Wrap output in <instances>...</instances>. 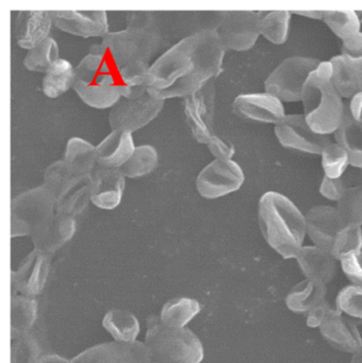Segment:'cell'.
Masks as SVG:
<instances>
[{"label":"cell","instance_id":"6da1fadb","mask_svg":"<svg viewBox=\"0 0 362 363\" xmlns=\"http://www.w3.org/2000/svg\"><path fill=\"white\" fill-rule=\"evenodd\" d=\"M225 48L214 29L181 40L149 67L146 86L159 99L189 97L223 71Z\"/></svg>","mask_w":362,"mask_h":363},{"label":"cell","instance_id":"cb8c5ba5","mask_svg":"<svg viewBox=\"0 0 362 363\" xmlns=\"http://www.w3.org/2000/svg\"><path fill=\"white\" fill-rule=\"evenodd\" d=\"M132 135L123 130L112 131L96 146V162L106 169H119L133 154Z\"/></svg>","mask_w":362,"mask_h":363},{"label":"cell","instance_id":"8fae6325","mask_svg":"<svg viewBox=\"0 0 362 363\" xmlns=\"http://www.w3.org/2000/svg\"><path fill=\"white\" fill-rule=\"evenodd\" d=\"M244 182L242 169L232 160L215 159L196 179V190L206 199H216L236 192Z\"/></svg>","mask_w":362,"mask_h":363},{"label":"cell","instance_id":"2e32d148","mask_svg":"<svg viewBox=\"0 0 362 363\" xmlns=\"http://www.w3.org/2000/svg\"><path fill=\"white\" fill-rule=\"evenodd\" d=\"M53 24L63 33L77 37L96 38L109 35L104 11H49Z\"/></svg>","mask_w":362,"mask_h":363},{"label":"cell","instance_id":"74e56055","mask_svg":"<svg viewBox=\"0 0 362 363\" xmlns=\"http://www.w3.org/2000/svg\"><path fill=\"white\" fill-rule=\"evenodd\" d=\"M336 211L343 225H362V186L346 189L338 201Z\"/></svg>","mask_w":362,"mask_h":363},{"label":"cell","instance_id":"7bdbcfd3","mask_svg":"<svg viewBox=\"0 0 362 363\" xmlns=\"http://www.w3.org/2000/svg\"><path fill=\"white\" fill-rule=\"evenodd\" d=\"M336 309L349 318L362 320V286H347L339 292Z\"/></svg>","mask_w":362,"mask_h":363},{"label":"cell","instance_id":"4fadbf2b","mask_svg":"<svg viewBox=\"0 0 362 363\" xmlns=\"http://www.w3.org/2000/svg\"><path fill=\"white\" fill-rule=\"evenodd\" d=\"M148 348L142 342H106L87 348L72 363H151Z\"/></svg>","mask_w":362,"mask_h":363},{"label":"cell","instance_id":"ac0fdd59","mask_svg":"<svg viewBox=\"0 0 362 363\" xmlns=\"http://www.w3.org/2000/svg\"><path fill=\"white\" fill-rule=\"evenodd\" d=\"M305 220L309 239L317 247L330 252L336 235L344 227L336 208L315 206L307 212Z\"/></svg>","mask_w":362,"mask_h":363},{"label":"cell","instance_id":"484cf974","mask_svg":"<svg viewBox=\"0 0 362 363\" xmlns=\"http://www.w3.org/2000/svg\"><path fill=\"white\" fill-rule=\"evenodd\" d=\"M327 284L315 280L305 279L298 282L287 293L285 305L290 311L306 315L315 306L326 301Z\"/></svg>","mask_w":362,"mask_h":363},{"label":"cell","instance_id":"30bf717a","mask_svg":"<svg viewBox=\"0 0 362 363\" xmlns=\"http://www.w3.org/2000/svg\"><path fill=\"white\" fill-rule=\"evenodd\" d=\"M259 12L224 11L214 30L225 50L245 52L253 48L260 35Z\"/></svg>","mask_w":362,"mask_h":363},{"label":"cell","instance_id":"c3c4849f","mask_svg":"<svg viewBox=\"0 0 362 363\" xmlns=\"http://www.w3.org/2000/svg\"><path fill=\"white\" fill-rule=\"evenodd\" d=\"M342 55L351 59L362 58V33L349 38L343 41Z\"/></svg>","mask_w":362,"mask_h":363},{"label":"cell","instance_id":"ab89813d","mask_svg":"<svg viewBox=\"0 0 362 363\" xmlns=\"http://www.w3.org/2000/svg\"><path fill=\"white\" fill-rule=\"evenodd\" d=\"M362 247V229L358 225H347L341 229L332 244L331 252L336 261L353 252H360Z\"/></svg>","mask_w":362,"mask_h":363},{"label":"cell","instance_id":"4dcf8cb0","mask_svg":"<svg viewBox=\"0 0 362 363\" xmlns=\"http://www.w3.org/2000/svg\"><path fill=\"white\" fill-rule=\"evenodd\" d=\"M76 77V69L72 63L59 59L45 73L43 79V92L49 99H57L72 88Z\"/></svg>","mask_w":362,"mask_h":363},{"label":"cell","instance_id":"ba28073f","mask_svg":"<svg viewBox=\"0 0 362 363\" xmlns=\"http://www.w3.org/2000/svg\"><path fill=\"white\" fill-rule=\"evenodd\" d=\"M55 212V199L44 186L17 195L11 205V238L31 235Z\"/></svg>","mask_w":362,"mask_h":363},{"label":"cell","instance_id":"bcb514c9","mask_svg":"<svg viewBox=\"0 0 362 363\" xmlns=\"http://www.w3.org/2000/svg\"><path fill=\"white\" fill-rule=\"evenodd\" d=\"M334 308L327 301H322L306 314V325L309 328H319L324 320Z\"/></svg>","mask_w":362,"mask_h":363},{"label":"cell","instance_id":"d6a6232c","mask_svg":"<svg viewBox=\"0 0 362 363\" xmlns=\"http://www.w3.org/2000/svg\"><path fill=\"white\" fill-rule=\"evenodd\" d=\"M102 326L119 342H134L140 333L138 318L125 310L109 311L104 315Z\"/></svg>","mask_w":362,"mask_h":363},{"label":"cell","instance_id":"1f68e13d","mask_svg":"<svg viewBox=\"0 0 362 363\" xmlns=\"http://www.w3.org/2000/svg\"><path fill=\"white\" fill-rule=\"evenodd\" d=\"M199 303L187 297H178L168 301L162 308L160 320L165 326L185 328L200 312Z\"/></svg>","mask_w":362,"mask_h":363},{"label":"cell","instance_id":"f5cc1de1","mask_svg":"<svg viewBox=\"0 0 362 363\" xmlns=\"http://www.w3.org/2000/svg\"><path fill=\"white\" fill-rule=\"evenodd\" d=\"M351 363H362V346L357 352H353V356H351Z\"/></svg>","mask_w":362,"mask_h":363},{"label":"cell","instance_id":"f907efd6","mask_svg":"<svg viewBox=\"0 0 362 363\" xmlns=\"http://www.w3.org/2000/svg\"><path fill=\"white\" fill-rule=\"evenodd\" d=\"M38 363H72V360H68L57 354H44Z\"/></svg>","mask_w":362,"mask_h":363},{"label":"cell","instance_id":"8992f818","mask_svg":"<svg viewBox=\"0 0 362 363\" xmlns=\"http://www.w3.org/2000/svg\"><path fill=\"white\" fill-rule=\"evenodd\" d=\"M146 326L145 345L148 348L153 362H202L204 347L197 335L189 328L165 326L157 315L149 316Z\"/></svg>","mask_w":362,"mask_h":363},{"label":"cell","instance_id":"836d02e7","mask_svg":"<svg viewBox=\"0 0 362 363\" xmlns=\"http://www.w3.org/2000/svg\"><path fill=\"white\" fill-rule=\"evenodd\" d=\"M260 35L273 44L285 43L289 33V23L291 13L289 11H273L268 13L259 12Z\"/></svg>","mask_w":362,"mask_h":363},{"label":"cell","instance_id":"e575fe53","mask_svg":"<svg viewBox=\"0 0 362 363\" xmlns=\"http://www.w3.org/2000/svg\"><path fill=\"white\" fill-rule=\"evenodd\" d=\"M158 161L159 157L155 147L141 145L136 147L129 160L119 169L127 178L143 177L157 167Z\"/></svg>","mask_w":362,"mask_h":363},{"label":"cell","instance_id":"7402d4cb","mask_svg":"<svg viewBox=\"0 0 362 363\" xmlns=\"http://www.w3.org/2000/svg\"><path fill=\"white\" fill-rule=\"evenodd\" d=\"M49 11H21L14 23L17 45L31 50L48 39L53 26Z\"/></svg>","mask_w":362,"mask_h":363},{"label":"cell","instance_id":"f35d334b","mask_svg":"<svg viewBox=\"0 0 362 363\" xmlns=\"http://www.w3.org/2000/svg\"><path fill=\"white\" fill-rule=\"evenodd\" d=\"M323 21L342 41L360 33V21L353 11H324Z\"/></svg>","mask_w":362,"mask_h":363},{"label":"cell","instance_id":"816d5d0a","mask_svg":"<svg viewBox=\"0 0 362 363\" xmlns=\"http://www.w3.org/2000/svg\"><path fill=\"white\" fill-rule=\"evenodd\" d=\"M294 13L298 16H306V18H313V20L323 21L324 11H296Z\"/></svg>","mask_w":362,"mask_h":363},{"label":"cell","instance_id":"d6986e66","mask_svg":"<svg viewBox=\"0 0 362 363\" xmlns=\"http://www.w3.org/2000/svg\"><path fill=\"white\" fill-rule=\"evenodd\" d=\"M319 329L323 339L340 352L353 354L362 346L357 325L336 308L328 313Z\"/></svg>","mask_w":362,"mask_h":363},{"label":"cell","instance_id":"e0dca14e","mask_svg":"<svg viewBox=\"0 0 362 363\" xmlns=\"http://www.w3.org/2000/svg\"><path fill=\"white\" fill-rule=\"evenodd\" d=\"M75 233V218L55 212L40 223L30 237L33 242L34 250L53 257L57 250L74 237Z\"/></svg>","mask_w":362,"mask_h":363},{"label":"cell","instance_id":"f6af8a7d","mask_svg":"<svg viewBox=\"0 0 362 363\" xmlns=\"http://www.w3.org/2000/svg\"><path fill=\"white\" fill-rule=\"evenodd\" d=\"M346 189H349V186L343 176L340 178H328L325 176L322 182L319 193L330 201H338Z\"/></svg>","mask_w":362,"mask_h":363},{"label":"cell","instance_id":"f546056e","mask_svg":"<svg viewBox=\"0 0 362 363\" xmlns=\"http://www.w3.org/2000/svg\"><path fill=\"white\" fill-rule=\"evenodd\" d=\"M63 161L76 173L91 176L97 164L96 147L80 138H72L66 145Z\"/></svg>","mask_w":362,"mask_h":363},{"label":"cell","instance_id":"f1b7e54d","mask_svg":"<svg viewBox=\"0 0 362 363\" xmlns=\"http://www.w3.org/2000/svg\"><path fill=\"white\" fill-rule=\"evenodd\" d=\"M38 318V303L32 297L15 295L11 303V337L12 340L30 333Z\"/></svg>","mask_w":362,"mask_h":363},{"label":"cell","instance_id":"8d00e7d4","mask_svg":"<svg viewBox=\"0 0 362 363\" xmlns=\"http://www.w3.org/2000/svg\"><path fill=\"white\" fill-rule=\"evenodd\" d=\"M59 60V48L55 40L48 38L40 45L28 52L23 65L28 71L46 73Z\"/></svg>","mask_w":362,"mask_h":363},{"label":"cell","instance_id":"ee69618b","mask_svg":"<svg viewBox=\"0 0 362 363\" xmlns=\"http://www.w3.org/2000/svg\"><path fill=\"white\" fill-rule=\"evenodd\" d=\"M341 269L353 286H362V252H353L340 260Z\"/></svg>","mask_w":362,"mask_h":363},{"label":"cell","instance_id":"3957f363","mask_svg":"<svg viewBox=\"0 0 362 363\" xmlns=\"http://www.w3.org/2000/svg\"><path fill=\"white\" fill-rule=\"evenodd\" d=\"M89 52L76 67L72 89L89 107L113 108L121 97L130 96L133 88L126 82L119 65L99 44L92 45Z\"/></svg>","mask_w":362,"mask_h":363},{"label":"cell","instance_id":"9c48e42d","mask_svg":"<svg viewBox=\"0 0 362 363\" xmlns=\"http://www.w3.org/2000/svg\"><path fill=\"white\" fill-rule=\"evenodd\" d=\"M319 63L317 59L308 57L285 59L264 82L265 92L285 103L302 101L305 84Z\"/></svg>","mask_w":362,"mask_h":363},{"label":"cell","instance_id":"d4e9b609","mask_svg":"<svg viewBox=\"0 0 362 363\" xmlns=\"http://www.w3.org/2000/svg\"><path fill=\"white\" fill-rule=\"evenodd\" d=\"M329 62L332 84L341 97L353 99L362 93V58L351 59L341 55Z\"/></svg>","mask_w":362,"mask_h":363},{"label":"cell","instance_id":"5b68a950","mask_svg":"<svg viewBox=\"0 0 362 363\" xmlns=\"http://www.w3.org/2000/svg\"><path fill=\"white\" fill-rule=\"evenodd\" d=\"M304 116L314 133H334L344 116L342 97L331 80V65L321 62L305 84L302 93Z\"/></svg>","mask_w":362,"mask_h":363},{"label":"cell","instance_id":"603a6c76","mask_svg":"<svg viewBox=\"0 0 362 363\" xmlns=\"http://www.w3.org/2000/svg\"><path fill=\"white\" fill-rule=\"evenodd\" d=\"M306 279L328 284L336 273V260L331 252L317 246H302L295 258Z\"/></svg>","mask_w":362,"mask_h":363},{"label":"cell","instance_id":"60d3db41","mask_svg":"<svg viewBox=\"0 0 362 363\" xmlns=\"http://www.w3.org/2000/svg\"><path fill=\"white\" fill-rule=\"evenodd\" d=\"M43 354L40 342L33 333L13 340L11 363H38Z\"/></svg>","mask_w":362,"mask_h":363},{"label":"cell","instance_id":"5bb4252c","mask_svg":"<svg viewBox=\"0 0 362 363\" xmlns=\"http://www.w3.org/2000/svg\"><path fill=\"white\" fill-rule=\"evenodd\" d=\"M185 113L196 141L208 145L211 139L214 137V88L211 82L195 94L185 97Z\"/></svg>","mask_w":362,"mask_h":363},{"label":"cell","instance_id":"db71d44e","mask_svg":"<svg viewBox=\"0 0 362 363\" xmlns=\"http://www.w3.org/2000/svg\"><path fill=\"white\" fill-rule=\"evenodd\" d=\"M151 363H157V362H151Z\"/></svg>","mask_w":362,"mask_h":363},{"label":"cell","instance_id":"83f0119b","mask_svg":"<svg viewBox=\"0 0 362 363\" xmlns=\"http://www.w3.org/2000/svg\"><path fill=\"white\" fill-rule=\"evenodd\" d=\"M334 135L336 144L349 156V165L362 169V124L353 120L349 109L345 108L342 122Z\"/></svg>","mask_w":362,"mask_h":363},{"label":"cell","instance_id":"7dc6e473","mask_svg":"<svg viewBox=\"0 0 362 363\" xmlns=\"http://www.w3.org/2000/svg\"><path fill=\"white\" fill-rule=\"evenodd\" d=\"M209 150L211 154L216 159H223V160H231L234 154V147L231 144L227 143L225 140L221 139L214 135L208 144Z\"/></svg>","mask_w":362,"mask_h":363},{"label":"cell","instance_id":"4316f807","mask_svg":"<svg viewBox=\"0 0 362 363\" xmlns=\"http://www.w3.org/2000/svg\"><path fill=\"white\" fill-rule=\"evenodd\" d=\"M93 180L91 176L84 175L77 178L55 201V212L64 216H79L84 211L91 201Z\"/></svg>","mask_w":362,"mask_h":363},{"label":"cell","instance_id":"9a60e30c","mask_svg":"<svg viewBox=\"0 0 362 363\" xmlns=\"http://www.w3.org/2000/svg\"><path fill=\"white\" fill-rule=\"evenodd\" d=\"M53 257L40 250L30 252L11 273V282L15 291L23 296L32 297L40 294L46 284Z\"/></svg>","mask_w":362,"mask_h":363},{"label":"cell","instance_id":"d590c367","mask_svg":"<svg viewBox=\"0 0 362 363\" xmlns=\"http://www.w3.org/2000/svg\"><path fill=\"white\" fill-rule=\"evenodd\" d=\"M80 176L84 175H80L72 171L63 160L57 161L47 167L45 171L43 186L53 195L55 201L61 196L62 193Z\"/></svg>","mask_w":362,"mask_h":363},{"label":"cell","instance_id":"44dd1931","mask_svg":"<svg viewBox=\"0 0 362 363\" xmlns=\"http://www.w3.org/2000/svg\"><path fill=\"white\" fill-rule=\"evenodd\" d=\"M91 177L93 180L92 203L99 209H115L123 199L125 176L119 169H106L96 164Z\"/></svg>","mask_w":362,"mask_h":363},{"label":"cell","instance_id":"681fc988","mask_svg":"<svg viewBox=\"0 0 362 363\" xmlns=\"http://www.w3.org/2000/svg\"><path fill=\"white\" fill-rule=\"evenodd\" d=\"M349 112L353 120L362 124V93H359L351 99Z\"/></svg>","mask_w":362,"mask_h":363},{"label":"cell","instance_id":"ffe728a7","mask_svg":"<svg viewBox=\"0 0 362 363\" xmlns=\"http://www.w3.org/2000/svg\"><path fill=\"white\" fill-rule=\"evenodd\" d=\"M234 112L244 120L275 125L285 116L281 101L268 93L240 95L234 99Z\"/></svg>","mask_w":362,"mask_h":363},{"label":"cell","instance_id":"7a4b0ae2","mask_svg":"<svg viewBox=\"0 0 362 363\" xmlns=\"http://www.w3.org/2000/svg\"><path fill=\"white\" fill-rule=\"evenodd\" d=\"M125 30L109 33L99 45L119 65L126 82L134 89L146 86L149 62L160 50L162 35L153 12H127Z\"/></svg>","mask_w":362,"mask_h":363},{"label":"cell","instance_id":"b9f144b4","mask_svg":"<svg viewBox=\"0 0 362 363\" xmlns=\"http://www.w3.org/2000/svg\"><path fill=\"white\" fill-rule=\"evenodd\" d=\"M349 165V156L338 144L330 142L322 152V167L326 177H342Z\"/></svg>","mask_w":362,"mask_h":363},{"label":"cell","instance_id":"7c38bea8","mask_svg":"<svg viewBox=\"0 0 362 363\" xmlns=\"http://www.w3.org/2000/svg\"><path fill=\"white\" fill-rule=\"evenodd\" d=\"M275 135L283 147L313 155H322L331 142L327 135L314 133L307 124L304 114L285 116L275 125Z\"/></svg>","mask_w":362,"mask_h":363},{"label":"cell","instance_id":"52a82bcc","mask_svg":"<svg viewBox=\"0 0 362 363\" xmlns=\"http://www.w3.org/2000/svg\"><path fill=\"white\" fill-rule=\"evenodd\" d=\"M163 106V99H159L146 86L134 88L130 96L121 97L119 103L111 108L109 114L111 129L132 135L155 120Z\"/></svg>","mask_w":362,"mask_h":363},{"label":"cell","instance_id":"277c9868","mask_svg":"<svg viewBox=\"0 0 362 363\" xmlns=\"http://www.w3.org/2000/svg\"><path fill=\"white\" fill-rule=\"evenodd\" d=\"M258 222L266 243L283 259H295L304 246L306 220L285 195L268 192L258 205Z\"/></svg>","mask_w":362,"mask_h":363}]
</instances>
